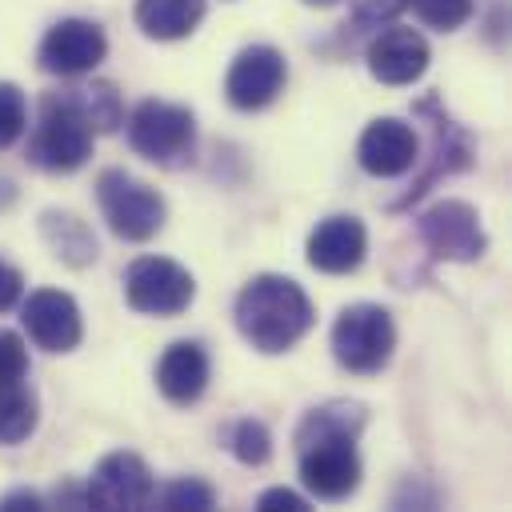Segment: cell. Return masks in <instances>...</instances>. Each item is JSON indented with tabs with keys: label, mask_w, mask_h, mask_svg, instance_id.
Here are the masks:
<instances>
[{
	"label": "cell",
	"mask_w": 512,
	"mask_h": 512,
	"mask_svg": "<svg viewBox=\"0 0 512 512\" xmlns=\"http://www.w3.org/2000/svg\"><path fill=\"white\" fill-rule=\"evenodd\" d=\"M28 132V100L16 84L0 80V152L12 148Z\"/></svg>",
	"instance_id": "cell-24"
},
{
	"label": "cell",
	"mask_w": 512,
	"mask_h": 512,
	"mask_svg": "<svg viewBox=\"0 0 512 512\" xmlns=\"http://www.w3.org/2000/svg\"><path fill=\"white\" fill-rule=\"evenodd\" d=\"M396 324L380 304H348L332 324V356L356 376H372L392 360Z\"/></svg>",
	"instance_id": "cell-6"
},
{
	"label": "cell",
	"mask_w": 512,
	"mask_h": 512,
	"mask_svg": "<svg viewBox=\"0 0 512 512\" xmlns=\"http://www.w3.org/2000/svg\"><path fill=\"white\" fill-rule=\"evenodd\" d=\"M356 160L368 176L392 180V176H404L420 164V140H416L412 124H404L400 116H380L360 132Z\"/></svg>",
	"instance_id": "cell-13"
},
{
	"label": "cell",
	"mask_w": 512,
	"mask_h": 512,
	"mask_svg": "<svg viewBox=\"0 0 512 512\" xmlns=\"http://www.w3.org/2000/svg\"><path fill=\"white\" fill-rule=\"evenodd\" d=\"M20 324H24L28 340L44 352H72L84 340L80 304L60 288L28 292V300L20 304Z\"/></svg>",
	"instance_id": "cell-11"
},
{
	"label": "cell",
	"mask_w": 512,
	"mask_h": 512,
	"mask_svg": "<svg viewBox=\"0 0 512 512\" xmlns=\"http://www.w3.org/2000/svg\"><path fill=\"white\" fill-rule=\"evenodd\" d=\"M232 452H236L240 464L260 468V464L272 456V436H268V428H264L260 420H240V424L232 428Z\"/></svg>",
	"instance_id": "cell-25"
},
{
	"label": "cell",
	"mask_w": 512,
	"mask_h": 512,
	"mask_svg": "<svg viewBox=\"0 0 512 512\" xmlns=\"http://www.w3.org/2000/svg\"><path fill=\"white\" fill-rule=\"evenodd\" d=\"M40 232H44V240L52 244V252H56L64 264L84 268V264L96 260V236H92L88 224L76 220V216H68V212H44V216H40Z\"/></svg>",
	"instance_id": "cell-19"
},
{
	"label": "cell",
	"mask_w": 512,
	"mask_h": 512,
	"mask_svg": "<svg viewBox=\"0 0 512 512\" xmlns=\"http://www.w3.org/2000/svg\"><path fill=\"white\" fill-rule=\"evenodd\" d=\"M92 140H96V132H92L88 116L80 112L76 96L68 88L44 92L36 128L28 136V160L44 172H76L88 164Z\"/></svg>",
	"instance_id": "cell-3"
},
{
	"label": "cell",
	"mask_w": 512,
	"mask_h": 512,
	"mask_svg": "<svg viewBox=\"0 0 512 512\" xmlns=\"http://www.w3.org/2000/svg\"><path fill=\"white\" fill-rule=\"evenodd\" d=\"M308 8H328V4H336V0H304Z\"/></svg>",
	"instance_id": "cell-31"
},
{
	"label": "cell",
	"mask_w": 512,
	"mask_h": 512,
	"mask_svg": "<svg viewBox=\"0 0 512 512\" xmlns=\"http://www.w3.org/2000/svg\"><path fill=\"white\" fill-rule=\"evenodd\" d=\"M152 500H156L164 512H184V508L204 512V508L216 504V492H212V484H204V480H196V476H180V480L164 484L160 492H152Z\"/></svg>",
	"instance_id": "cell-22"
},
{
	"label": "cell",
	"mask_w": 512,
	"mask_h": 512,
	"mask_svg": "<svg viewBox=\"0 0 512 512\" xmlns=\"http://www.w3.org/2000/svg\"><path fill=\"white\" fill-rule=\"evenodd\" d=\"M288 80V64L272 44H248L236 52L228 76H224V96L240 112H260L268 108Z\"/></svg>",
	"instance_id": "cell-10"
},
{
	"label": "cell",
	"mask_w": 512,
	"mask_h": 512,
	"mask_svg": "<svg viewBox=\"0 0 512 512\" xmlns=\"http://www.w3.org/2000/svg\"><path fill=\"white\" fill-rule=\"evenodd\" d=\"M16 508H44V496L28 492V488H16V492L0 496V512H16Z\"/></svg>",
	"instance_id": "cell-30"
},
{
	"label": "cell",
	"mask_w": 512,
	"mask_h": 512,
	"mask_svg": "<svg viewBox=\"0 0 512 512\" xmlns=\"http://www.w3.org/2000/svg\"><path fill=\"white\" fill-rule=\"evenodd\" d=\"M312 320L316 312H312L308 292L296 280L276 276V272L252 276L236 296V328L264 356L288 352L312 328Z\"/></svg>",
	"instance_id": "cell-2"
},
{
	"label": "cell",
	"mask_w": 512,
	"mask_h": 512,
	"mask_svg": "<svg viewBox=\"0 0 512 512\" xmlns=\"http://www.w3.org/2000/svg\"><path fill=\"white\" fill-rule=\"evenodd\" d=\"M28 376V344L20 332L0 328V384L4 380H24Z\"/></svg>",
	"instance_id": "cell-27"
},
{
	"label": "cell",
	"mask_w": 512,
	"mask_h": 512,
	"mask_svg": "<svg viewBox=\"0 0 512 512\" xmlns=\"http://www.w3.org/2000/svg\"><path fill=\"white\" fill-rule=\"evenodd\" d=\"M404 8H408V0H348V16L356 28H384Z\"/></svg>",
	"instance_id": "cell-26"
},
{
	"label": "cell",
	"mask_w": 512,
	"mask_h": 512,
	"mask_svg": "<svg viewBox=\"0 0 512 512\" xmlns=\"http://www.w3.org/2000/svg\"><path fill=\"white\" fill-rule=\"evenodd\" d=\"M152 472L148 464L136 456V452H108L88 484H84V496L92 508H104V512H116V508H148L152 504Z\"/></svg>",
	"instance_id": "cell-12"
},
{
	"label": "cell",
	"mask_w": 512,
	"mask_h": 512,
	"mask_svg": "<svg viewBox=\"0 0 512 512\" xmlns=\"http://www.w3.org/2000/svg\"><path fill=\"white\" fill-rule=\"evenodd\" d=\"M408 8L420 16V24L440 28V32H456V28L468 24L472 12H476L472 0H408Z\"/></svg>",
	"instance_id": "cell-23"
},
{
	"label": "cell",
	"mask_w": 512,
	"mask_h": 512,
	"mask_svg": "<svg viewBox=\"0 0 512 512\" xmlns=\"http://www.w3.org/2000/svg\"><path fill=\"white\" fill-rule=\"evenodd\" d=\"M208 376H212V364L196 340H176L156 360V388L172 404H196L208 388Z\"/></svg>",
	"instance_id": "cell-17"
},
{
	"label": "cell",
	"mask_w": 512,
	"mask_h": 512,
	"mask_svg": "<svg viewBox=\"0 0 512 512\" xmlns=\"http://www.w3.org/2000/svg\"><path fill=\"white\" fill-rule=\"evenodd\" d=\"M364 428L360 404H324L312 408L296 428L300 484L316 500H344L360 488L356 432Z\"/></svg>",
	"instance_id": "cell-1"
},
{
	"label": "cell",
	"mask_w": 512,
	"mask_h": 512,
	"mask_svg": "<svg viewBox=\"0 0 512 512\" xmlns=\"http://www.w3.org/2000/svg\"><path fill=\"white\" fill-rule=\"evenodd\" d=\"M108 56V40H104V28L92 24V20H80V16H68V20H56L44 40H40V68L48 76H88L96 72V64Z\"/></svg>",
	"instance_id": "cell-8"
},
{
	"label": "cell",
	"mask_w": 512,
	"mask_h": 512,
	"mask_svg": "<svg viewBox=\"0 0 512 512\" xmlns=\"http://www.w3.org/2000/svg\"><path fill=\"white\" fill-rule=\"evenodd\" d=\"M196 296V280L168 256H140L124 272V300L144 316H180Z\"/></svg>",
	"instance_id": "cell-7"
},
{
	"label": "cell",
	"mask_w": 512,
	"mask_h": 512,
	"mask_svg": "<svg viewBox=\"0 0 512 512\" xmlns=\"http://www.w3.org/2000/svg\"><path fill=\"white\" fill-rule=\"evenodd\" d=\"M428 112H432V168H424L416 180H412V188L404 192V200H396L392 208H408L412 200H420L440 176H452V172H468L472 164H476V148H472V140L436 108V96H424L420 100Z\"/></svg>",
	"instance_id": "cell-16"
},
{
	"label": "cell",
	"mask_w": 512,
	"mask_h": 512,
	"mask_svg": "<svg viewBox=\"0 0 512 512\" xmlns=\"http://www.w3.org/2000/svg\"><path fill=\"white\" fill-rule=\"evenodd\" d=\"M308 264L324 276H348L364 264L368 252V232L356 216H324L308 232Z\"/></svg>",
	"instance_id": "cell-15"
},
{
	"label": "cell",
	"mask_w": 512,
	"mask_h": 512,
	"mask_svg": "<svg viewBox=\"0 0 512 512\" xmlns=\"http://www.w3.org/2000/svg\"><path fill=\"white\" fill-rule=\"evenodd\" d=\"M368 72L388 84V88H400V84H416L432 60V48L428 40L416 32V28H400V24H384V32L372 36L368 44Z\"/></svg>",
	"instance_id": "cell-14"
},
{
	"label": "cell",
	"mask_w": 512,
	"mask_h": 512,
	"mask_svg": "<svg viewBox=\"0 0 512 512\" xmlns=\"http://www.w3.org/2000/svg\"><path fill=\"white\" fill-rule=\"evenodd\" d=\"M20 296H24V276H20V268L8 264V260H0V312H8Z\"/></svg>",
	"instance_id": "cell-29"
},
{
	"label": "cell",
	"mask_w": 512,
	"mask_h": 512,
	"mask_svg": "<svg viewBox=\"0 0 512 512\" xmlns=\"http://www.w3.org/2000/svg\"><path fill=\"white\" fill-rule=\"evenodd\" d=\"M128 144L160 168H180L196 148V116L184 104L140 100L128 116Z\"/></svg>",
	"instance_id": "cell-5"
},
{
	"label": "cell",
	"mask_w": 512,
	"mask_h": 512,
	"mask_svg": "<svg viewBox=\"0 0 512 512\" xmlns=\"http://www.w3.org/2000/svg\"><path fill=\"white\" fill-rule=\"evenodd\" d=\"M96 204H100V216L108 220V228L128 240V244H144L152 240L160 228H164V196L128 176L124 168H104L100 180H96Z\"/></svg>",
	"instance_id": "cell-4"
},
{
	"label": "cell",
	"mask_w": 512,
	"mask_h": 512,
	"mask_svg": "<svg viewBox=\"0 0 512 512\" xmlns=\"http://www.w3.org/2000/svg\"><path fill=\"white\" fill-rule=\"evenodd\" d=\"M204 20V0H136V24L152 40H184Z\"/></svg>",
	"instance_id": "cell-18"
},
{
	"label": "cell",
	"mask_w": 512,
	"mask_h": 512,
	"mask_svg": "<svg viewBox=\"0 0 512 512\" xmlns=\"http://www.w3.org/2000/svg\"><path fill=\"white\" fill-rule=\"evenodd\" d=\"M68 92L76 96V104H80V112L88 116L92 132H112V128L124 124V108H120L116 84L92 80V84H76V88H68Z\"/></svg>",
	"instance_id": "cell-21"
},
{
	"label": "cell",
	"mask_w": 512,
	"mask_h": 512,
	"mask_svg": "<svg viewBox=\"0 0 512 512\" xmlns=\"http://www.w3.org/2000/svg\"><path fill=\"white\" fill-rule=\"evenodd\" d=\"M420 240L428 244V252L436 260H456V264H472L484 256L488 236L480 228V216L472 204L464 200H440L420 216Z\"/></svg>",
	"instance_id": "cell-9"
},
{
	"label": "cell",
	"mask_w": 512,
	"mask_h": 512,
	"mask_svg": "<svg viewBox=\"0 0 512 512\" xmlns=\"http://www.w3.org/2000/svg\"><path fill=\"white\" fill-rule=\"evenodd\" d=\"M40 420V404L36 392L20 380H4L0 384V444H20L32 436Z\"/></svg>",
	"instance_id": "cell-20"
},
{
	"label": "cell",
	"mask_w": 512,
	"mask_h": 512,
	"mask_svg": "<svg viewBox=\"0 0 512 512\" xmlns=\"http://www.w3.org/2000/svg\"><path fill=\"white\" fill-rule=\"evenodd\" d=\"M256 508H260V512H272V508H288V512H304V508H308V500H304L300 492H292V488H268V492H260V500H256Z\"/></svg>",
	"instance_id": "cell-28"
}]
</instances>
